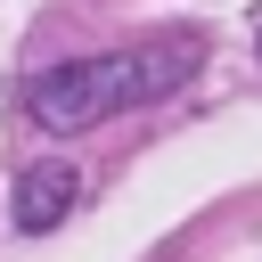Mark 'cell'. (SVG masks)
<instances>
[{"label":"cell","instance_id":"2","mask_svg":"<svg viewBox=\"0 0 262 262\" xmlns=\"http://www.w3.org/2000/svg\"><path fill=\"white\" fill-rule=\"evenodd\" d=\"M66 205H74V172L66 164H33L16 180V229H57Z\"/></svg>","mask_w":262,"mask_h":262},{"label":"cell","instance_id":"1","mask_svg":"<svg viewBox=\"0 0 262 262\" xmlns=\"http://www.w3.org/2000/svg\"><path fill=\"white\" fill-rule=\"evenodd\" d=\"M196 66H205V33H156V41H131V49H98V57L41 66L25 98H33V123H49V131H90V123H106V115H131V106L172 98Z\"/></svg>","mask_w":262,"mask_h":262},{"label":"cell","instance_id":"3","mask_svg":"<svg viewBox=\"0 0 262 262\" xmlns=\"http://www.w3.org/2000/svg\"><path fill=\"white\" fill-rule=\"evenodd\" d=\"M254 57H262V25H254Z\"/></svg>","mask_w":262,"mask_h":262}]
</instances>
